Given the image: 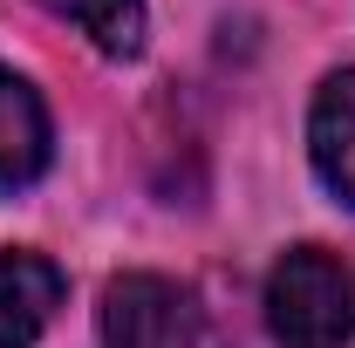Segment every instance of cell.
Segmentation results:
<instances>
[{"label": "cell", "mask_w": 355, "mask_h": 348, "mask_svg": "<svg viewBox=\"0 0 355 348\" xmlns=\"http://www.w3.org/2000/svg\"><path fill=\"white\" fill-rule=\"evenodd\" d=\"M266 328L280 348H349L355 342V273L328 246H294L266 273Z\"/></svg>", "instance_id": "cell-1"}, {"label": "cell", "mask_w": 355, "mask_h": 348, "mask_svg": "<svg viewBox=\"0 0 355 348\" xmlns=\"http://www.w3.org/2000/svg\"><path fill=\"white\" fill-rule=\"evenodd\" d=\"M55 307H62L55 260L0 246V348H35V335L55 321Z\"/></svg>", "instance_id": "cell-3"}, {"label": "cell", "mask_w": 355, "mask_h": 348, "mask_svg": "<svg viewBox=\"0 0 355 348\" xmlns=\"http://www.w3.org/2000/svg\"><path fill=\"white\" fill-rule=\"evenodd\" d=\"M308 150H314L321 184L342 205H355V69H342V76L321 82L314 116H308Z\"/></svg>", "instance_id": "cell-4"}, {"label": "cell", "mask_w": 355, "mask_h": 348, "mask_svg": "<svg viewBox=\"0 0 355 348\" xmlns=\"http://www.w3.org/2000/svg\"><path fill=\"white\" fill-rule=\"evenodd\" d=\"M42 7L76 21L103 55H137L144 48V0H42Z\"/></svg>", "instance_id": "cell-6"}, {"label": "cell", "mask_w": 355, "mask_h": 348, "mask_svg": "<svg viewBox=\"0 0 355 348\" xmlns=\"http://www.w3.org/2000/svg\"><path fill=\"white\" fill-rule=\"evenodd\" d=\"M42 171H48V110L14 69H0V191H21Z\"/></svg>", "instance_id": "cell-5"}, {"label": "cell", "mask_w": 355, "mask_h": 348, "mask_svg": "<svg viewBox=\"0 0 355 348\" xmlns=\"http://www.w3.org/2000/svg\"><path fill=\"white\" fill-rule=\"evenodd\" d=\"M96 328L103 348H198V301L164 273H116Z\"/></svg>", "instance_id": "cell-2"}]
</instances>
